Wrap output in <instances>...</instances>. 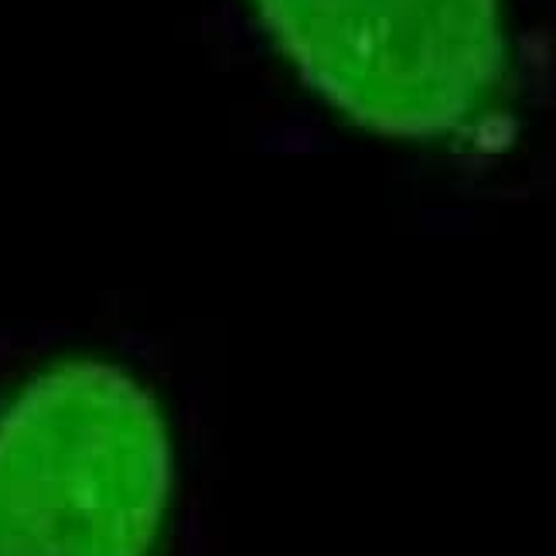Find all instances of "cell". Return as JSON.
<instances>
[{"label":"cell","mask_w":556,"mask_h":556,"mask_svg":"<svg viewBox=\"0 0 556 556\" xmlns=\"http://www.w3.org/2000/svg\"><path fill=\"white\" fill-rule=\"evenodd\" d=\"M168 492L161 410L110 362L55 365L0 417V556H147Z\"/></svg>","instance_id":"cell-1"},{"label":"cell","mask_w":556,"mask_h":556,"mask_svg":"<svg viewBox=\"0 0 556 556\" xmlns=\"http://www.w3.org/2000/svg\"><path fill=\"white\" fill-rule=\"evenodd\" d=\"M301 76L386 137L461 130L499 93V0H256Z\"/></svg>","instance_id":"cell-2"}]
</instances>
